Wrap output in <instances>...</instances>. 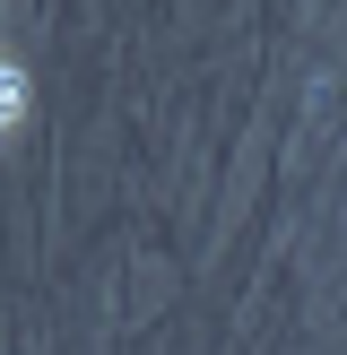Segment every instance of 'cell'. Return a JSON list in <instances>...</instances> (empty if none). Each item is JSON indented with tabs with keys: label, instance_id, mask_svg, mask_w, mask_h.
Listing matches in <instances>:
<instances>
[{
	"label": "cell",
	"instance_id": "obj_1",
	"mask_svg": "<svg viewBox=\"0 0 347 355\" xmlns=\"http://www.w3.org/2000/svg\"><path fill=\"white\" fill-rule=\"evenodd\" d=\"M17 113V78H9V61H0V121Z\"/></svg>",
	"mask_w": 347,
	"mask_h": 355
}]
</instances>
